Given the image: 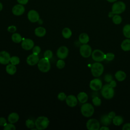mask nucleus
I'll use <instances>...</instances> for the list:
<instances>
[{"mask_svg":"<svg viewBox=\"0 0 130 130\" xmlns=\"http://www.w3.org/2000/svg\"><path fill=\"white\" fill-rule=\"evenodd\" d=\"M126 9L125 4L122 1H116L114 2L112 6V11L110 12L113 15L114 14H120L123 13Z\"/></svg>","mask_w":130,"mask_h":130,"instance_id":"f257e3e1","label":"nucleus"},{"mask_svg":"<svg viewBox=\"0 0 130 130\" xmlns=\"http://www.w3.org/2000/svg\"><path fill=\"white\" fill-rule=\"evenodd\" d=\"M104 67L100 62H95L91 66V73L94 77H99L103 73Z\"/></svg>","mask_w":130,"mask_h":130,"instance_id":"f03ea898","label":"nucleus"},{"mask_svg":"<svg viewBox=\"0 0 130 130\" xmlns=\"http://www.w3.org/2000/svg\"><path fill=\"white\" fill-rule=\"evenodd\" d=\"M101 93L104 98L107 100L111 99L114 95V88L112 87L109 84H106L103 86Z\"/></svg>","mask_w":130,"mask_h":130,"instance_id":"7ed1b4c3","label":"nucleus"},{"mask_svg":"<svg viewBox=\"0 0 130 130\" xmlns=\"http://www.w3.org/2000/svg\"><path fill=\"white\" fill-rule=\"evenodd\" d=\"M49 124V120L47 117L42 116L38 117L35 121V126L38 129L42 130L46 128Z\"/></svg>","mask_w":130,"mask_h":130,"instance_id":"20e7f679","label":"nucleus"},{"mask_svg":"<svg viewBox=\"0 0 130 130\" xmlns=\"http://www.w3.org/2000/svg\"><path fill=\"white\" fill-rule=\"evenodd\" d=\"M94 112V107L90 103H84L81 107V112L83 116L86 117H89L92 116Z\"/></svg>","mask_w":130,"mask_h":130,"instance_id":"39448f33","label":"nucleus"},{"mask_svg":"<svg viewBox=\"0 0 130 130\" xmlns=\"http://www.w3.org/2000/svg\"><path fill=\"white\" fill-rule=\"evenodd\" d=\"M38 67L39 70L42 72L46 73L48 72L51 68L49 60L45 57L41 58L38 63Z\"/></svg>","mask_w":130,"mask_h":130,"instance_id":"423d86ee","label":"nucleus"},{"mask_svg":"<svg viewBox=\"0 0 130 130\" xmlns=\"http://www.w3.org/2000/svg\"><path fill=\"white\" fill-rule=\"evenodd\" d=\"M92 59L95 62H101L105 59V54L100 49H95L91 53Z\"/></svg>","mask_w":130,"mask_h":130,"instance_id":"0eeeda50","label":"nucleus"},{"mask_svg":"<svg viewBox=\"0 0 130 130\" xmlns=\"http://www.w3.org/2000/svg\"><path fill=\"white\" fill-rule=\"evenodd\" d=\"M79 51L81 55L83 57L88 58L91 55L92 49L89 45L84 44L80 46Z\"/></svg>","mask_w":130,"mask_h":130,"instance_id":"6e6552de","label":"nucleus"},{"mask_svg":"<svg viewBox=\"0 0 130 130\" xmlns=\"http://www.w3.org/2000/svg\"><path fill=\"white\" fill-rule=\"evenodd\" d=\"M86 126L88 130H99L100 128V123L97 119L91 118L88 120Z\"/></svg>","mask_w":130,"mask_h":130,"instance_id":"1a4fd4ad","label":"nucleus"},{"mask_svg":"<svg viewBox=\"0 0 130 130\" xmlns=\"http://www.w3.org/2000/svg\"><path fill=\"white\" fill-rule=\"evenodd\" d=\"M102 87V82L99 78H94L90 81L89 87L93 91H97L101 89Z\"/></svg>","mask_w":130,"mask_h":130,"instance_id":"9d476101","label":"nucleus"},{"mask_svg":"<svg viewBox=\"0 0 130 130\" xmlns=\"http://www.w3.org/2000/svg\"><path fill=\"white\" fill-rule=\"evenodd\" d=\"M69 53V49L66 46H61L57 50L56 54L57 57L61 59L66 58Z\"/></svg>","mask_w":130,"mask_h":130,"instance_id":"9b49d317","label":"nucleus"},{"mask_svg":"<svg viewBox=\"0 0 130 130\" xmlns=\"http://www.w3.org/2000/svg\"><path fill=\"white\" fill-rule=\"evenodd\" d=\"M10 55L6 51H2L0 52V63L2 64H7L10 61Z\"/></svg>","mask_w":130,"mask_h":130,"instance_id":"f8f14e48","label":"nucleus"},{"mask_svg":"<svg viewBox=\"0 0 130 130\" xmlns=\"http://www.w3.org/2000/svg\"><path fill=\"white\" fill-rule=\"evenodd\" d=\"M21 47L26 50H29L34 47V42L30 39H25L22 40Z\"/></svg>","mask_w":130,"mask_h":130,"instance_id":"ddd939ff","label":"nucleus"},{"mask_svg":"<svg viewBox=\"0 0 130 130\" xmlns=\"http://www.w3.org/2000/svg\"><path fill=\"white\" fill-rule=\"evenodd\" d=\"M28 20L31 22H36L39 21L40 16L39 13L34 10H30L27 14Z\"/></svg>","mask_w":130,"mask_h":130,"instance_id":"4468645a","label":"nucleus"},{"mask_svg":"<svg viewBox=\"0 0 130 130\" xmlns=\"http://www.w3.org/2000/svg\"><path fill=\"white\" fill-rule=\"evenodd\" d=\"M66 102L68 106L70 107H75L78 103V99L74 95H69L67 96Z\"/></svg>","mask_w":130,"mask_h":130,"instance_id":"2eb2a0df","label":"nucleus"},{"mask_svg":"<svg viewBox=\"0 0 130 130\" xmlns=\"http://www.w3.org/2000/svg\"><path fill=\"white\" fill-rule=\"evenodd\" d=\"M39 58L37 54L32 53L28 55L26 59V62L29 66H34L38 63Z\"/></svg>","mask_w":130,"mask_h":130,"instance_id":"dca6fc26","label":"nucleus"},{"mask_svg":"<svg viewBox=\"0 0 130 130\" xmlns=\"http://www.w3.org/2000/svg\"><path fill=\"white\" fill-rule=\"evenodd\" d=\"M24 7L21 4H18L14 6L12 8V13L16 16H20L24 12Z\"/></svg>","mask_w":130,"mask_h":130,"instance_id":"f3484780","label":"nucleus"},{"mask_svg":"<svg viewBox=\"0 0 130 130\" xmlns=\"http://www.w3.org/2000/svg\"><path fill=\"white\" fill-rule=\"evenodd\" d=\"M115 77L118 81L121 82L126 79V74L124 72L122 71H118L115 74Z\"/></svg>","mask_w":130,"mask_h":130,"instance_id":"a211bd4d","label":"nucleus"},{"mask_svg":"<svg viewBox=\"0 0 130 130\" xmlns=\"http://www.w3.org/2000/svg\"><path fill=\"white\" fill-rule=\"evenodd\" d=\"M19 119V115L15 112L10 113L8 117V121L11 123H15L17 122Z\"/></svg>","mask_w":130,"mask_h":130,"instance_id":"6ab92c4d","label":"nucleus"},{"mask_svg":"<svg viewBox=\"0 0 130 130\" xmlns=\"http://www.w3.org/2000/svg\"><path fill=\"white\" fill-rule=\"evenodd\" d=\"M112 119L108 116V114H104L102 115L100 119L101 123L105 126H108L110 125L112 122Z\"/></svg>","mask_w":130,"mask_h":130,"instance_id":"aec40b11","label":"nucleus"},{"mask_svg":"<svg viewBox=\"0 0 130 130\" xmlns=\"http://www.w3.org/2000/svg\"><path fill=\"white\" fill-rule=\"evenodd\" d=\"M88 99V95L85 92H80L77 95L78 101L81 103H86Z\"/></svg>","mask_w":130,"mask_h":130,"instance_id":"412c9836","label":"nucleus"},{"mask_svg":"<svg viewBox=\"0 0 130 130\" xmlns=\"http://www.w3.org/2000/svg\"><path fill=\"white\" fill-rule=\"evenodd\" d=\"M120 47L124 51H130V39L124 40L121 43Z\"/></svg>","mask_w":130,"mask_h":130,"instance_id":"4be33fe9","label":"nucleus"},{"mask_svg":"<svg viewBox=\"0 0 130 130\" xmlns=\"http://www.w3.org/2000/svg\"><path fill=\"white\" fill-rule=\"evenodd\" d=\"M46 33V29L43 27H38L35 30V34L38 37H44Z\"/></svg>","mask_w":130,"mask_h":130,"instance_id":"5701e85b","label":"nucleus"},{"mask_svg":"<svg viewBox=\"0 0 130 130\" xmlns=\"http://www.w3.org/2000/svg\"><path fill=\"white\" fill-rule=\"evenodd\" d=\"M79 41L82 44H87L89 41V37L87 34L83 32L79 35Z\"/></svg>","mask_w":130,"mask_h":130,"instance_id":"b1692460","label":"nucleus"},{"mask_svg":"<svg viewBox=\"0 0 130 130\" xmlns=\"http://www.w3.org/2000/svg\"><path fill=\"white\" fill-rule=\"evenodd\" d=\"M6 71L8 74L12 75H14L16 72V67L15 65L12 64L11 63L8 64L6 68Z\"/></svg>","mask_w":130,"mask_h":130,"instance_id":"393cba45","label":"nucleus"},{"mask_svg":"<svg viewBox=\"0 0 130 130\" xmlns=\"http://www.w3.org/2000/svg\"><path fill=\"white\" fill-rule=\"evenodd\" d=\"M112 123L116 126H119L123 122V118L120 115H116L112 120Z\"/></svg>","mask_w":130,"mask_h":130,"instance_id":"a878e982","label":"nucleus"},{"mask_svg":"<svg viewBox=\"0 0 130 130\" xmlns=\"http://www.w3.org/2000/svg\"><path fill=\"white\" fill-rule=\"evenodd\" d=\"M122 32L124 36L127 38L130 39V24H125L122 29Z\"/></svg>","mask_w":130,"mask_h":130,"instance_id":"bb28decb","label":"nucleus"},{"mask_svg":"<svg viewBox=\"0 0 130 130\" xmlns=\"http://www.w3.org/2000/svg\"><path fill=\"white\" fill-rule=\"evenodd\" d=\"M72 35L71 30L68 27H66L62 30V35L66 39L70 38Z\"/></svg>","mask_w":130,"mask_h":130,"instance_id":"cd10ccee","label":"nucleus"},{"mask_svg":"<svg viewBox=\"0 0 130 130\" xmlns=\"http://www.w3.org/2000/svg\"><path fill=\"white\" fill-rule=\"evenodd\" d=\"M22 40L21 36L18 33H14L12 36V40L16 43H18L21 42Z\"/></svg>","mask_w":130,"mask_h":130,"instance_id":"c85d7f7f","label":"nucleus"},{"mask_svg":"<svg viewBox=\"0 0 130 130\" xmlns=\"http://www.w3.org/2000/svg\"><path fill=\"white\" fill-rule=\"evenodd\" d=\"M112 18L113 23L116 25L120 24L122 20V17L119 14H114Z\"/></svg>","mask_w":130,"mask_h":130,"instance_id":"c756f323","label":"nucleus"},{"mask_svg":"<svg viewBox=\"0 0 130 130\" xmlns=\"http://www.w3.org/2000/svg\"><path fill=\"white\" fill-rule=\"evenodd\" d=\"M25 125L26 127L28 128H33L35 126V122H34L32 119H28L25 121Z\"/></svg>","mask_w":130,"mask_h":130,"instance_id":"7c9ffc66","label":"nucleus"},{"mask_svg":"<svg viewBox=\"0 0 130 130\" xmlns=\"http://www.w3.org/2000/svg\"><path fill=\"white\" fill-rule=\"evenodd\" d=\"M10 63L14 65H17L20 62V59L18 56H13L11 57L10 58Z\"/></svg>","mask_w":130,"mask_h":130,"instance_id":"2f4dec72","label":"nucleus"},{"mask_svg":"<svg viewBox=\"0 0 130 130\" xmlns=\"http://www.w3.org/2000/svg\"><path fill=\"white\" fill-rule=\"evenodd\" d=\"M92 103L93 105L95 106H96V107L100 106L102 104L101 100L97 96H94L92 99Z\"/></svg>","mask_w":130,"mask_h":130,"instance_id":"473e14b6","label":"nucleus"},{"mask_svg":"<svg viewBox=\"0 0 130 130\" xmlns=\"http://www.w3.org/2000/svg\"><path fill=\"white\" fill-rule=\"evenodd\" d=\"M115 55L112 52H108L105 54V60L107 61H112L114 59Z\"/></svg>","mask_w":130,"mask_h":130,"instance_id":"72a5a7b5","label":"nucleus"},{"mask_svg":"<svg viewBox=\"0 0 130 130\" xmlns=\"http://www.w3.org/2000/svg\"><path fill=\"white\" fill-rule=\"evenodd\" d=\"M4 127V129L5 130H15L16 129L15 125L11 123H7Z\"/></svg>","mask_w":130,"mask_h":130,"instance_id":"f704fd0d","label":"nucleus"},{"mask_svg":"<svg viewBox=\"0 0 130 130\" xmlns=\"http://www.w3.org/2000/svg\"><path fill=\"white\" fill-rule=\"evenodd\" d=\"M53 56V53L50 50H46L44 53V57L48 59H51Z\"/></svg>","mask_w":130,"mask_h":130,"instance_id":"c9c22d12","label":"nucleus"},{"mask_svg":"<svg viewBox=\"0 0 130 130\" xmlns=\"http://www.w3.org/2000/svg\"><path fill=\"white\" fill-rule=\"evenodd\" d=\"M64 66H65V62L63 60L60 59H59L58 60H57V61L56 62V67L58 69H61L63 68L64 67Z\"/></svg>","mask_w":130,"mask_h":130,"instance_id":"e433bc0d","label":"nucleus"},{"mask_svg":"<svg viewBox=\"0 0 130 130\" xmlns=\"http://www.w3.org/2000/svg\"><path fill=\"white\" fill-rule=\"evenodd\" d=\"M67 98V95L66 94L64 93V92H60L58 95H57V98L60 101H64Z\"/></svg>","mask_w":130,"mask_h":130,"instance_id":"4c0bfd02","label":"nucleus"},{"mask_svg":"<svg viewBox=\"0 0 130 130\" xmlns=\"http://www.w3.org/2000/svg\"><path fill=\"white\" fill-rule=\"evenodd\" d=\"M113 80V77L111 74H107L106 75H105V76H104V80L108 82L109 83L110 81H111Z\"/></svg>","mask_w":130,"mask_h":130,"instance_id":"58836bf2","label":"nucleus"},{"mask_svg":"<svg viewBox=\"0 0 130 130\" xmlns=\"http://www.w3.org/2000/svg\"><path fill=\"white\" fill-rule=\"evenodd\" d=\"M41 52V48L38 46H35L32 48V52L35 54L38 55Z\"/></svg>","mask_w":130,"mask_h":130,"instance_id":"ea45409f","label":"nucleus"},{"mask_svg":"<svg viewBox=\"0 0 130 130\" xmlns=\"http://www.w3.org/2000/svg\"><path fill=\"white\" fill-rule=\"evenodd\" d=\"M7 30L9 32H15L16 30H17V28L14 25H11V26H9L8 28H7Z\"/></svg>","mask_w":130,"mask_h":130,"instance_id":"a19ab883","label":"nucleus"},{"mask_svg":"<svg viewBox=\"0 0 130 130\" xmlns=\"http://www.w3.org/2000/svg\"><path fill=\"white\" fill-rule=\"evenodd\" d=\"M7 124V120L4 117H0V126H4Z\"/></svg>","mask_w":130,"mask_h":130,"instance_id":"79ce46f5","label":"nucleus"},{"mask_svg":"<svg viewBox=\"0 0 130 130\" xmlns=\"http://www.w3.org/2000/svg\"><path fill=\"white\" fill-rule=\"evenodd\" d=\"M122 130H130V123H126L122 127Z\"/></svg>","mask_w":130,"mask_h":130,"instance_id":"37998d69","label":"nucleus"},{"mask_svg":"<svg viewBox=\"0 0 130 130\" xmlns=\"http://www.w3.org/2000/svg\"><path fill=\"white\" fill-rule=\"evenodd\" d=\"M109 85L113 88H114L116 86V85H117V83L116 82V81L114 80H112L111 81H110L109 83Z\"/></svg>","mask_w":130,"mask_h":130,"instance_id":"c03bdc74","label":"nucleus"},{"mask_svg":"<svg viewBox=\"0 0 130 130\" xmlns=\"http://www.w3.org/2000/svg\"><path fill=\"white\" fill-rule=\"evenodd\" d=\"M108 116L111 118L112 119L116 116V114H115V112H114V111H111L110 112H109L108 114Z\"/></svg>","mask_w":130,"mask_h":130,"instance_id":"a18cd8bd","label":"nucleus"},{"mask_svg":"<svg viewBox=\"0 0 130 130\" xmlns=\"http://www.w3.org/2000/svg\"><path fill=\"white\" fill-rule=\"evenodd\" d=\"M17 2L21 5H25L28 3V0H17Z\"/></svg>","mask_w":130,"mask_h":130,"instance_id":"49530a36","label":"nucleus"},{"mask_svg":"<svg viewBox=\"0 0 130 130\" xmlns=\"http://www.w3.org/2000/svg\"><path fill=\"white\" fill-rule=\"evenodd\" d=\"M99 129H100V130H109V128L108 127H107V126L104 125V126H102L101 127H100Z\"/></svg>","mask_w":130,"mask_h":130,"instance_id":"de8ad7c7","label":"nucleus"},{"mask_svg":"<svg viewBox=\"0 0 130 130\" xmlns=\"http://www.w3.org/2000/svg\"><path fill=\"white\" fill-rule=\"evenodd\" d=\"M108 2H110V3H114L116 1H117L118 0H107Z\"/></svg>","mask_w":130,"mask_h":130,"instance_id":"09e8293b","label":"nucleus"},{"mask_svg":"<svg viewBox=\"0 0 130 130\" xmlns=\"http://www.w3.org/2000/svg\"><path fill=\"white\" fill-rule=\"evenodd\" d=\"M2 9H3V5H2V4L0 2V11H1V10H2Z\"/></svg>","mask_w":130,"mask_h":130,"instance_id":"8fccbe9b","label":"nucleus"}]
</instances>
